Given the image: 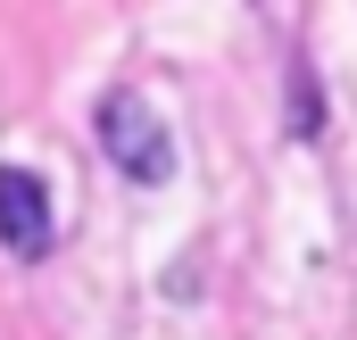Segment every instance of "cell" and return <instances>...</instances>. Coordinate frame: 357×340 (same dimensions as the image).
Returning a JSON list of instances; mask_svg holds the SVG:
<instances>
[{"label":"cell","instance_id":"6da1fadb","mask_svg":"<svg viewBox=\"0 0 357 340\" xmlns=\"http://www.w3.org/2000/svg\"><path fill=\"white\" fill-rule=\"evenodd\" d=\"M91 133H100V158L125 174V183H175V133H167V116L142 100V91H108L100 108H91Z\"/></svg>","mask_w":357,"mask_h":340},{"label":"cell","instance_id":"7a4b0ae2","mask_svg":"<svg viewBox=\"0 0 357 340\" xmlns=\"http://www.w3.org/2000/svg\"><path fill=\"white\" fill-rule=\"evenodd\" d=\"M0 241L17 257L50 249V183L33 167H0Z\"/></svg>","mask_w":357,"mask_h":340},{"label":"cell","instance_id":"3957f363","mask_svg":"<svg viewBox=\"0 0 357 340\" xmlns=\"http://www.w3.org/2000/svg\"><path fill=\"white\" fill-rule=\"evenodd\" d=\"M291 133H299V141L324 133V100H316V67H307V59H291Z\"/></svg>","mask_w":357,"mask_h":340}]
</instances>
